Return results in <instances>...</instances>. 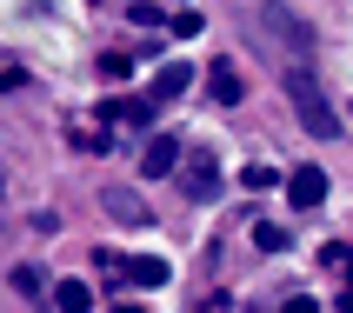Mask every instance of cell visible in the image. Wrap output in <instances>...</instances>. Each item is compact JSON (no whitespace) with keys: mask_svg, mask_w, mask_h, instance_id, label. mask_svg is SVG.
<instances>
[{"mask_svg":"<svg viewBox=\"0 0 353 313\" xmlns=\"http://www.w3.org/2000/svg\"><path fill=\"white\" fill-rule=\"evenodd\" d=\"M260 27H267V34H274L294 60H307V54H314V20H300L287 0H260Z\"/></svg>","mask_w":353,"mask_h":313,"instance_id":"6da1fadb","label":"cell"},{"mask_svg":"<svg viewBox=\"0 0 353 313\" xmlns=\"http://www.w3.org/2000/svg\"><path fill=\"white\" fill-rule=\"evenodd\" d=\"M287 94H294V114H300V127H307V134H320V140L340 134V114L320 100V87L300 74V67H287Z\"/></svg>","mask_w":353,"mask_h":313,"instance_id":"7a4b0ae2","label":"cell"},{"mask_svg":"<svg viewBox=\"0 0 353 313\" xmlns=\"http://www.w3.org/2000/svg\"><path fill=\"white\" fill-rule=\"evenodd\" d=\"M280 187H287V207H300V214H314L320 200H327V174L320 167H294Z\"/></svg>","mask_w":353,"mask_h":313,"instance_id":"3957f363","label":"cell"},{"mask_svg":"<svg viewBox=\"0 0 353 313\" xmlns=\"http://www.w3.org/2000/svg\"><path fill=\"white\" fill-rule=\"evenodd\" d=\"M174 167H180V140L174 134H154L147 147H140V174H147V180H167Z\"/></svg>","mask_w":353,"mask_h":313,"instance_id":"277c9868","label":"cell"},{"mask_svg":"<svg viewBox=\"0 0 353 313\" xmlns=\"http://www.w3.org/2000/svg\"><path fill=\"white\" fill-rule=\"evenodd\" d=\"M174 174H180V187H187L194 200H207V194L220 187V167H214V154H194L187 167H174Z\"/></svg>","mask_w":353,"mask_h":313,"instance_id":"5b68a950","label":"cell"},{"mask_svg":"<svg viewBox=\"0 0 353 313\" xmlns=\"http://www.w3.org/2000/svg\"><path fill=\"white\" fill-rule=\"evenodd\" d=\"M187 87H194V67H187V60H167V67L154 74V94H147V100L160 107V100H180Z\"/></svg>","mask_w":353,"mask_h":313,"instance_id":"8992f818","label":"cell"},{"mask_svg":"<svg viewBox=\"0 0 353 313\" xmlns=\"http://www.w3.org/2000/svg\"><path fill=\"white\" fill-rule=\"evenodd\" d=\"M207 87H214L220 107H240V100H247V87H240V74H234V60H214V67H207Z\"/></svg>","mask_w":353,"mask_h":313,"instance_id":"52a82bcc","label":"cell"},{"mask_svg":"<svg viewBox=\"0 0 353 313\" xmlns=\"http://www.w3.org/2000/svg\"><path fill=\"white\" fill-rule=\"evenodd\" d=\"M100 120H127V127H147V120H154V100H100Z\"/></svg>","mask_w":353,"mask_h":313,"instance_id":"ba28073f","label":"cell"},{"mask_svg":"<svg viewBox=\"0 0 353 313\" xmlns=\"http://www.w3.org/2000/svg\"><path fill=\"white\" fill-rule=\"evenodd\" d=\"M54 307L60 313H94V287H87V280H60V287H54Z\"/></svg>","mask_w":353,"mask_h":313,"instance_id":"9c48e42d","label":"cell"},{"mask_svg":"<svg viewBox=\"0 0 353 313\" xmlns=\"http://www.w3.org/2000/svg\"><path fill=\"white\" fill-rule=\"evenodd\" d=\"M167 280H174L167 260H127V287H167Z\"/></svg>","mask_w":353,"mask_h":313,"instance_id":"30bf717a","label":"cell"},{"mask_svg":"<svg viewBox=\"0 0 353 313\" xmlns=\"http://www.w3.org/2000/svg\"><path fill=\"white\" fill-rule=\"evenodd\" d=\"M254 247H260V254H287V227H280V220H260V227H254Z\"/></svg>","mask_w":353,"mask_h":313,"instance_id":"8fae6325","label":"cell"},{"mask_svg":"<svg viewBox=\"0 0 353 313\" xmlns=\"http://www.w3.org/2000/svg\"><path fill=\"white\" fill-rule=\"evenodd\" d=\"M240 187H247V194H267V187H280V167H267V160H254V167L240 174Z\"/></svg>","mask_w":353,"mask_h":313,"instance_id":"7c38bea8","label":"cell"},{"mask_svg":"<svg viewBox=\"0 0 353 313\" xmlns=\"http://www.w3.org/2000/svg\"><path fill=\"white\" fill-rule=\"evenodd\" d=\"M127 74H134V54H120V47L100 54V80H127Z\"/></svg>","mask_w":353,"mask_h":313,"instance_id":"4fadbf2b","label":"cell"},{"mask_svg":"<svg viewBox=\"0 0 353 313\" xmlns=\"http://www.w3.org/2000/svg\"><path fill=\"white\" fill-rule=\"evenodd\" d=\"M107 207H114V220H127V227H140V220H147V207H140L134 194H114Z\"/></svg>","mask_w":353,"mask_h":313,"instance_id":"5bb4252c","label":"cell"},{"mask_svg":"<svg viewBox=\"0 0 353 313\" xmlns=\"http://www.w3.org/2000/svg\"><path fill=\"white\" fill-rule=\"evenodd\" d=\"M167 27H174V40H200V14H194V7H180Z\"/></svg>","mask_w":353,"mask_h":313,"instance_id":"9a60e30c","label":"cell"},{"mask_svg":"<svg viewBox=\"0 0 353 313\" xmlns=\"http://www.w3.org/2000/svg\"><path fill=\"white\" fill-rule=\"evenodd\" d=\"M320 260H327L334 274H353V254H347V247H340V240H334V247H320Z\"/></svg>","mask_w":353,"mask_h":313,"instance_id":"2e32d148","label":"cell"},{"mask_svg":"<svg viewBox=\"0 0 353 313\" xmlns=\"http://www.w3.org/2000/svg\"><path fill=\"white\" fill-rule=\"evenodd\" d=\"M287 313H320V307H314V300H287Z\"/></svg>","mask_w":353,"mask_h":313,"instance_id":"e0dca14e","label":"cell"},{"mask_svg":"<svg viewBox=\"0 0 353 313\" xmlns=\"http://www.w3.org/2000/svg\"><path fill=\"white\" fill-rule=\"evenodd\" d=\"M114 313H140V307H114Z\"/></svg>","mask_w":353,"mask_h":313,"instance_id":"ac0fdd59","label":"cell"}]
</instances>
